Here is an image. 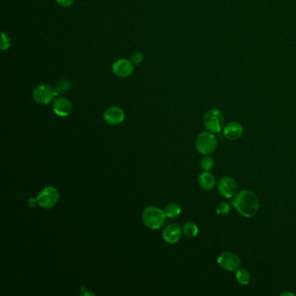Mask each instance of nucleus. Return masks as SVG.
I'll list each match as a JSON object with an SVG mask.
<instances>
[{
	"instance_id": "6e6552de",
	"label": "nucleus",
	"mask_w": 296,
	"mask_h": 296,
	"mask_svg": "<svg viewBox=\"0 0 296 296\" xmlns=\"http://www.w3.org/2000/svg\"><path fill=\"white\" fill-rule=\"evenodd\" d=\"M217 189L219 194L222 195V197L230 199L236 195L238 190V185L236 180L231 176H223L219 181Z\"/></svg>"
},
{
	"instance_id": "a211bd4d",
	"label": "nucleus",
	"mask_w": 296,
	"mask_h": 296,
	"mask_svg": "<svg viewBox=\"0 0 296 296\" xmlns=\"http://www.w3.org/2000/svg\"><path fill=\"white\" fill-rule=\"evenodd\" d=\"M231 211V206L226 202H220L215 207V212L221 216H225L229 215Z\"/></svg>"
},
{
	"instance_id": "f3484780",
	"label": "nucleus",
	"mask_w": 296,
	"mask_h": 296,
	"mask_svg": "<svg viewBox=\"0 0 296 296\" xmlns=\"http://www.w3.org/2000/svg\"><path fill=\"white\" fill-rule=\"evenodd\" d=\"M236 279L241 285H248L250 283V274L246 269H238L236 271Z\"/></svg>"
},
{
	"instance_id": "6ab92c4d",
	"label": "nucleus",
	"mask_w": 296,
	"mask_h": 296,
	"mask_svg": "<svg viewBox=\"0 0 296 296\" xmlns=\"http://www.w3.org/2000/svg\"><path fill=\"white\" fill-rule=\"evenodd\" d=\"M200 166L203 171H210L215 167V161L212 157L205 155L200 161Z\"/></svg>"
},
{
	"instance_id": "4be33fe9",
	"label": "nucleus",
	"mask_w": 296,
	"mask_h": 296,
	"mask_svg": "<svg viewBox=\"0 0 296 296\" xmlns=\"http://www.w3.org/2000/svg\"><path fill=\"white\" fill-rule=\"evenodd\" d=\"M144 59H145L144 54L140 52V51H137V52L132 54L130 60L132 61V64H134V65H139L144 62Z\"/></svg>"
},
{
	"instance_id": "412c9836",
	"label": "nucleus",
	"mask_w": 296,
	"mask_h": 296,
	"mask_svg": "<svg viewBox=\"0 0 296 296\" xmlns=\"http://www.w3.org/2000/svg\"><path fill=\"white\" fill-rule=\"evenodd\" d=\"M10 46V39L9 36L4 32H1V44H0V47L2 51H7Z\"/></svg>"
},
{
	"instance_id": "20e7f679",
	"label": "nucleus",
	"mask_w": 296,
	"mask_h": 296,
	"mask_svg": "<svg viewBox=\"0 0 296 296\" xmlns=\"http://www.w3.org/2000/svg\"><path fill=\"white\" fill-rule=\"evenodd\" d=\"M56 88L48 84H37L32 91L34 101L42 105H47L58 96Z\"/></svg>"
},
{
	"instance_id": "f8f14e48",
	"label": "nucleus",
	"mask_w": 296,
	"mask_h": 296,
	"mask_svg": "<svg viewBox=\"0 0 296 296\" xmlns=\"http://www.w3.org/2000/svg\"><path fill=\"white\" fill-rule=\"evenodd\" d=\"M182 228H181L178 224L172 223L169 225L165 227L162 231V238L165 242L174 244L179 242L182 236Z\"/></svg>"
},
{
	"instance_id": "423d86ee",
	"label": "nucleus",
	"mask_w": 296,
	"mask_h": 296,
	"mask_svg": "<svg viewBox=\"0 0 296 296\" xmlns=\"http://www.w3.org/2000/svg\"><path fill=\"white\" fill-rule=\"evenodd\" d=\"M38 205L44 209H51L59 200V192L57 188L49 186L43 188L36 197Z\"/></svg>"
},
{
	"instance_id": "ddd939ff",
	"label": "nucleus",
	"mask_w": 296,
	"mask_h": 296,
	"mask_svg": "<svg viewBox=\"0 0 296 296\" xmlns=\"http://www.w3.org/2000/svg\"><path fill=\"white\" fill-rule=\"evenodd\" d=\"M222 132L226 139H228L229 141H236L242 138L243 134V127L237 122H230L224 126Z\"/></svg>"
},
{
	"instance_id": "9b49d317",
	"label": "nucleus",
	"mask_w": 296,
	"mask_h": 296,
	"mask_svg": "<svg viewBox=\"0 0 296 296\" xmlns=\"http://www.w3.org/2000/svg\"><path fill=\"white\" fill-rule=\"evenodd\" d=\"M72 108L71 102L64 97L56 98L52 105L54 113L60 118H66L70 116L72 112Z\"/></svg>"
},
{
	"instance_id": "1a4fd4ad",
	"label": "nucleus",
	"mask_w": 296,
	"mask_h": 296,
	"mask_svg": "<svg viewBox=\"0 0 296 296\" xmlns=\"http://www.w3.org/2000/svg\"><path fill=\"white\" fill-rule=\"evenodd\" d=\"M134 64L130 59H118L115 61L111 66V71L115 76L120 78H127L131 77L134 72Z\"/></svg>"
},
{
	"instance_id": "9d476101",
	"label": "nucleus",
	"mask_w": 296,
	"mask_h": 296,
	"mask_svg": "<svg viewBox=\"0 0 296 296\" xmlns=\"http://www.w3.org/2000/svg\"><path fill=\"white\" fill-rule=\"evenodd\" d=\"M104 119L110 125H118L125 121V112L122 108L111 106L106 109L104 113Z\"/></svg>"
},
{
	"instance_id": "2eb2a0df",
	"label": "nucleus",
	"mask_w": 296,
	"mask_h": 296,
	"mask_svg": "<svg viewBox=\"0 0 296 296\" xmlns=\"http://www.w3.org/2000/svg\"><path fill=\"white\" fill-rule=\"evenodd\" d=\"M163 211H164L166 217H168V218H175V217H177L181 214L182 209H181V207L177 203L171 202V203H168V204L165 206Z\"/></svg>"
},
{
	"instance_id": "0eeeda50",
	"label": "nucleus",
	"mask_w": 296,
	"mask_h": 296,
	"mask_svg": "<svg viewBox=\"0 0 296 296\" xmlns=\"http://www.w3.org/2000/svg\"><path fill=\"white\" fill-rule=\"evenodd\" d=\"M216 262L222 269L230 272L236 271L241 265V259L239 256H237L236 253L230 252V251H225L220 254Z\"/></svg>"
},
{
	"instance_id": "f03ea898",
	"label": "nucleus",
	"mask_w": 296,
	"mask_h": 296,
	"mask_svg": "<svg viewBox=\"0 0 296 296\" xmlns=\"http://www.w3.org/2000/svg\"><path fill=\"white\" fill-rule=\"evenodd\" d=\"M142 218L147 228L155 230L160 229L164 224L166 215L162 209L151 206L144 210Z\"/></svg>"
},
{
	"instance_id": "393cba45",
	"label": "nucleus",
	"mask_w": 296,
	"mask_h": 296,
	"mask_svg": "<svg viewBox=\"0 0 296 296\" xmlns=\"http://www.w3.org/2000/svg\"><path fill=\"white\" fill-rule=\"evenodd\" d=\"M281 296H296V295L293 293H283L281 294Z\"/></svg>"
},
{
	"instance_id": "b1692460",
	"label": "nucleus",
	"mask_w": 296,
	"mask_h": 296,
	"mask_svg": "<svg viewBox=\"0 0 296 296\" xmlns=\"http://www.w3.org/2000/svg\"><path fill=\"white\" fill-rule=\"evenodd\" d=\"M27 204H28V206H29L30 208H35L36 206L38 205L37 198H32V197H31V198H30L29 200H28Z\"/></svg>"
},
{
	"instance_id": "aec40b11",
	"label": "nucleus",
	"mask_w": 296,
	"mask_h": 296,
	"mask_svg": "<svg viewBox=\"0 0 296 296\" xmlns=\"http://www.w3.org/2000/svg\"><path fill=\"white\" fill-rule=\"evenodd\" d=\"M56 90H57V93L61 94V93H64L71 88V82L68 80V79H63L61 80L56 86Z\"/></svg>"
},
{
	"instance_id": "5701e85b",
	"label": "nucleus",
	"mask_w": 296,
	"mask_h": 296,
	"mask_svg": "<svg viewBox=\"0 0 296 296\" xmlns=\"http://www.w3.org/2000/svg\"><path fill=\"white\" fill-rule=\"evenodd\" d=\"M57 2L58 5H60L63 8H68V7L71 6L72 3L74 2V0H55Z\"/></svg>"
},
{
	"instance_id": "39448f33",
	"label": "nucleus",
	"mask_w": 296,
	"mask_h": 296,
	"mask_svg": "<svg viewBox=\"0 0 296 296\" xmlns=\"http://www.w3.org/2000/svg\"><path fill=\"white\" fill-rule=\"evenodd\" d=\"M205 128L212 133H220L224 128V117L218 109H210L206 112L203 118Z\"/></svg>"
},
{
	"instance_id": "dca6fc26",
	"label": "nucleus",
	"mask_w": 296,
	"mask_h": 296,
	"mask_svg": "<svg viewBox=\"0 0 296 296\" xmlns=\"http://www.w3.org/2000/svg\"><path fill=\"white\" fill-rule=\"evenodd\" d=\"M182 232L186 236L193 238L198 235V227L194 222H186L182 226Z\"/></svg>"
},
{
	"instance_id": "f257e3e1",
	"label": "nucleus",
	"mask_w": 296,
	"mask_h": 296,
	"mask_svg": "<svg viewBox=\"0 0 296 296\" xmlns=\"http://www.w3.org/2000/svg\"><path fill=\"white\" fill-rule=\"evenodd\" d=\"M231 204L240 215L247 218L255 216L260 209L259 199L255 192L249 189L237 192L233 197Z\"/></svg>"
},
{
	"instance_id": "7ed1b4c3",
	"label": "nucleus",
	"mask_w": 296,
	"mask_h": 296,
	"mask_svg": "<svg viewBox=\"0 0 296 296\" xmlns=\"http://www.w3.org/2000/svg\"><path fill=\"white\" fill-rule=\"evenodd\" d=\"M195 148L200 154L209 155L217 148V139L212 132H202L197 136L195 141Z\"/></svg>"
},
{
	"instance_id": "4468645a",
	"label": "nucleus",
	"mask_w": 296,
	"mask_h": 296,
	"mask_svg": "<svg viewBox=\"0 0 296 296\" xmlns=\"http://www.w3.org/2000/svg\"><path fill=\"white\" fill-rule=\"evenodd\" d=\"M198 183L200 187L204 190H211L216 184L215 175L209 171L201 173L198 176Z\"/></svg>"
}]
</instances>
